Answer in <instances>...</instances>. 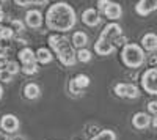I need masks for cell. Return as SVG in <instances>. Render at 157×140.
Returning a JSON list of instances; mask_svg holds the SVG:
<instances>
[{"instance_id":"1","label":"cell","mask_w":157,"mask_h":140,"mask_svg":"<svg viewBox=\"0 0 157 140\" xmlns=\"http://www.w3.org/2000/svg\"><path fill=\"white\" fill-rule=\"evenodd\" d=\"M77 22V16H75V11L74 8L66 3V2H55L52 3L47 8L46 13V25L49 30H54V32H69L74 29V25Z\"/></svg>"},{"instance_id":"2","label":"cell","mask_w":157,"mask_h":140,"mask_svg":"<svg viewBox=\"0 0 157 140\" xmlns=\"http://www.w3.org/2000/svg\"><path fill=\"white\" fill-rule=\"evenodd\" d=\"M49 44L52 50L57 54L58 60L64 66H74L77 63V52H74V46L69 43V40L63 35H50Z\"/></svg>"},{"instance_id":"3","label":"cell","mask_w":157,"mask_h":140,"mask_svg":"<svg viewBox=\"0 0 157 140\" xmlns=\"http://www.w3.org/2000/svg\"><path fill=\"white\" fill-rule=\"evenodd\" d=\"M121 60L127 68H140L145 63L146 57H145V49L141 46L135 44V43H127L123 50H121Z\"/></svg>"},{"instance_id":"4","label":"cell","mask_w":157,"mask_h":140,"mask_svg":"<svg viewBox=\"0 0 157 140\" xmlns=\"http://www.w3.org/2000/svg\"><path fill=\"white\" fill-rule=\"evenodd\" d=\"M141 87L146 93L157 96V68H148L141 74Z\"/></svg>"},{"instance_id":"5","label":"cell","mask_w":157,"mask_h":140,"mask_svg":"<svg viewBox=\"0 0 157 140\" xmlns=\"http://www.w3.org/2000/svg\"><path fill=\"white\" fill-rule=\"evenodd\" d=\"M115 95L120 96V98L135 99V98L140 96V90L134 84H116L115 85Z\"/></svg>"},{"instance_id":"6","label":"cell","mask_w":157,"mask_h":140,"mask_svg":"<svg viewBox=\"0 0 157 140\" xmlns=\"http://www.w3.org/2000/svg\"><path fill=\"white\" fill-rule=\"evenodd\" d=\"M0 128H2V131L6 132V134H13L19 129V120L13 115V113H6V115H3L2 120H0Z\"/></svg>"},{"instance_id":"7","label":"cell","mask_w":157,"mask_h":140,"mask_svg":"<svg viewBox=\"0 0 157 140\" xmlns=\"http://www.w3.org/2000/svg\"><path fill=\"white\" fill-rule=\"evenodd\" d=\"M115 49H116V46H115L110 40H107V38H102V36H99V40H98L96 44H94V52H96L98 55H110V54L115 52Z\"/></svg>"},{"instance_id":"8","label":"cell","mask_w":157,"mask_h":140,"mask_svg":"<svg viewBox=\"0 0 157 140\" xmlns=\"http://www.w3.org/2000/svg\"><path fill=\"white\" fill-rule=\"evenodd\" d=\"M135 11L140 16H148L151 13L157 11V0H138L135 5Z\"/></svg>"},{"instance_id":"9","label":"cell","mask_w":157,"mask_h":140,"mask_svg":"<svg viewBox=\"0 0 157 140\" xmlns=\"http://www.w3.org/2000/svg\"><path fill=\"white\" fill-rule=\"evenodd\" d=\"M82 21L85 25H88V27H96V25L101 24V16L98 10L94 8H86L83 13H82Z\"/></svg>"},{"instance_id":"10","label":"cell","mask_w":157,"mask_h":140,"mask_svg":"<svg viewBox=\"0 0 157 140\" xmlns=\"http://www.w3.org/2000/svg\"><path fill=\"white\" fill-rule=\"evenodd\" d=\"M25 22L32 29H39L43 25V13L39 10H30L25 14Z\"/></svg>"},{"instance_id":"11","label":"cell","mask_w":157,"mask_h":140,"mask_svg":"<svg viewBox=\"0 0 157 140\" xmlns=\"http://www.w3.org/2000/svg\"><path fill=\"white\" fill-rule=\"evenodd\" d=\"M152 123L151 117L145 112H137L135 115L132 117V126L135 129H146L148 126Z\"/></svg>"},{"instance_id":"12","label":"cell","mask_w":157,"mask_h":140,"mask_svg":"<svg viewBox=\"0 0 157 140\" xmlns=\"http://www.w3.org/2000/svg\"><path fill=\"white\" fill-rule=\"evenodd\" d=\"M121 35H123L121 27H120L118 24H115V22H113V24H109L107 27L102 30V33H101L102 38H107V40H110V41H112V40L115 41L116 38H118V36H121Z\"/></svg>"},{"instance_id":"13","label":"cell","mask_w":157,"mask_h":140,"mask_svg":"<svg viewBox=\"0 0 157 140\" xmlns=\"http://www.w3.org/2000/svg\"><path fill=\"white\" fill-rule=\"evenodd\" d=\"M104 14H105L107 19H110V21H116V19H120L123 16V8H121L120 3L110 2L109 6L105 8V11H104Z\"/></svg>"},{"instance_id":"14","label":"cell","mask_w":157,"mask_h":140,"mask_svg":"<svg viewBox=\"0 0 157 140\" xmlns=\"http://www.w3.org/2000/svg\"><path fill=\"white\" fill-rule=\"evenodd\" d=\"M19 60H21V63H22V66L32 65V63H38V60H36V52H33L32 47H24L22 50H19Z\"/></svg>"},{"instance_id":"15","label":"cell","mask_w":157,"mask_h":140,"mask_svg":"<svg viewBox=\"0 0 157 140\" xmlns=\"http://www.w3.org/2000/svg\"><path fill=\"white\" fill-rule=\"evenodd\" d=\"M141 47L148 50V52H154L157 50V35L155 33H146L141 38Z\"/></svg>"},{"instance_id":"16","label":"cell","mask_w":157,"mask_h":140,"mask_svg":"<svg viewBox=\"0 0 157 140\" xmlns=\"http://www.w3.org/2000/svg\"><path fill=\"white\" fill-rule=\"evenodd\" d=\"M71 41H72V46L77 47V49H85L86 44H88V36L85 32H74L72 38H71Z\"/></svg>"},{"instance_id":"17","label":"cell","mask_w":157,"mask_h":140,"mask_svg":"<svg viewBox=\"0 0 157 140\" xmlns=\"http://www.w3.org/2000/svg\"><path fill=\"white\" fill-rule=\"evenodd\" d=\"M39 95H41V88H39L38 84L30 82L24 87V96L27 99H36V98H39Z\"/></svg>"},{"instance_id":"18","label":"cell","mask_w":157,"mask_h":140,"mask_svg":"<svg viewBox=\"0 0 157 140\" xmlns=\"http://www.w3.org/2000/svg\"><path fill=\"white\" fill-rule=\"evenodd\" d=\"M36 60L38 63H43V65H47V63H50L52 60H54V55H52V52L49 49L46 47H39L36 50Z\"/></svg>"},{"instance_id":"19","label":"cell","mask_w":157,"mask_h":140,"mask_svg":"<svg viewBox=\"0 0 157 140\" xmlns=\"http://www.w3.org/2000/svg\"><path fill=\"white\" fill-rule=\"evenodd\" d=\"M91 140H116V134L112 129H104L94 137H91Z\"/></svg>"},{"instance_id":"20","label":"cell","mask_w":157,"mask_h":140,"mask_svg":"<svg viewBox=\"0 0 157 140\" xmlns=\"http://www.w3.org/2000/svg\"><path fill=\"white\" fill-rule=\"evenodd\" d=\"M74 80V84L77 85V88L78 90H83V88H86L88 85H90V77L86 74H78L75 79H72Z\"/></svg>"},{"instance_id":"21","label":"cell","mask_w":157,"mask_h":140,"mask_svg":"<svg viewBox=\"0 0 157 140\" xmlns=\"http://www.w3.org/2000/svg\"><path fill=\"white\" fill-rule=\"evenodd\" d=\"M91 58H93V54H91L88 49H78V52H77V60L78 61L88 63V61H91Z\"/></svg>"},{"instance_id":"22","label":"cell","mask_w":157,"mask_h":140,"mask_svg":"<svg viewBox=\"0 0 157 140\" xmlns=\"http://www.w3.org/2000/svg\"><path fill=\"white\" fill-rule=\"evenodd\" d=\"M13 36H14V32L11 27H0V41H10Z\"/></svg>"},{"instance_id":"23","label":"cell","mask_w":157,"mask_h":140,"mask_svg":"<svg viewBox=\"0 0 157 140\" xmlns=\"http://www.w3.org/2000/svg\"><path fill=\"white\" fill-rule=\"evenodd\" d=\"M38 69H39L38 63H32V65H25V66H22V72H24V74H27V76L36 74Z\"/></svg>"},{"instance_id":"24","label":"cell","mask_w":157,"mask_h":140,"mask_svg":"<svg viewBox=\"0 0 157 140\" xmlns=\"http://www.w3.org/2000/svg\"><path fill=\"white\" fill-rule=\"evenodd\" d=\"M5 69H6L11 76H14V74H17V72H19V69H21V68H19V65H17L16 61H8V63H6V66H5Z\"/></svg>"},{"instance_id":"25","label":"cell","mask_w":157,"mask_h":140,"mask_svg":"<svg viewBox=\"0 0 157 140\" xmlns=\"http://www.w3.org/2000/svg\"><path fill=\"white\" fill-rule=\"evenodd\" d=\"M0 80L5 82V84H10L13 80V76L6 71V69H0Z\"/></svg>"},{"instance_id":"26","label":"cell","mask_w":157,"mask_h":140,"mask_svg":"<svg viewBox=\"0 0 157 140\" xmlns=\"http://www.w3.org/2000/svg\"><path fill=\"white\" fill-rule=\"evenodd\" d=\"M148 110H149V113H152L154 117L157 115V101H151V103L148 104Z\"/></svg>"},{"instance_id":"27","label":"cell","mask_w":157,"mask_h":140,"mask_svg":"<svg viewBox=\"0 0 157 140\" xmlns=\"http://www.w3.org/2000/svg\"><path fill=\"white\" fill-rule=\"evenodd\" d=\"M109 3H110V0H98V8L104 13V11H105V8L109 6Z\"/></svg>"},{"instance_id":"28","label":"cell","mask_w":157,"mask_h":140,"mask_svg":"<svg viewBox=\"0 0 157 140\" xmlns=\"http://www.w3.org/2000/svg\"><path fill=\"white\" fill-rule=\"evenodd\" d=\"M69 91H72L74 95H80L82 93V90H78L77 85L74 84V80H71V84H69Z\"/></svg>"},{"instance_id":"29","label":"cell","mask_w":157,"mask_h":140,"mask_svg":"<svg viewBox=\"0 0 157 140\" xmlns=\"http://www.w3.org/2000/svg\"><path fill=\"white\" fill-rule=\"evenodd\" d=\"M14 3L19 5V6H29L33 3V0H14Z\"/></svg>"},{"instance_id":"30","label":"cell","mask_w":157,"mask_h":140,"mask_svg":"<svg viewBox=\"0 0 157 140\" xmlns=\"http://www.w3.org/2000/svg\"><path fill=\"white\" fill-rule=\"evenodd\" d=\"M6 63H8L6 54H2V52H0V68H2V66H6Z\"/></svg>"},{"instance_id":"31","label":"cell","mask_w":157,"mask_h":140,"mask_svg":"<svg viewBox=\"0 0 157 140\" xmlns=\"http://www.w3.org/2000/svg\"><path fill=\"white\" fill-rule=\"evenodd\" d=\"M13 25H14L17 30H24V24L21 21H13Z\"/></svg>"},{"instance_id":"32","label":"cell","mask_w":157,"mask_h":140,"mask_svg":"<svg viewBox=\"0 0 157 140\" xmlns=\"http://www.w3.org/2000/svg\"><path fill=\"white\" fill-rule=\"evenodd\" d=\"M149 63H151L152 68H157V55H152V57L149 58Z\"/></svg>"},{"instance_id":"33","label":"cell","mask_w":157,"mask_h":140,"mask_svg":"<svg viewBox=\"0 0 157 140\" xmlns=\"http://www.w3.org/2000/svg\"><path fill=\"white\" fill-rule=\"evenodd\" d=\"M49 0H33V3L35 5H47Z\"/></svg>"},{"instance_id":"34","label":"cell","mask_w":157,"mask_h":140,"mask_svg":"<svg viewBox=\"0 0 157 140\" xmlns=\"http://www.w3.org/2000/svg\"><path fill=\"white\" fill-rule=\"evenodd\" d=\"M151 124H152V126H154V128L157 129V115H155V117L152 118V123H151Z\"/></svg>"},{"instance_id":"35","label":"cell","mask_w":157,"mask_h":140,"mask_svg":"<svg viewBox=\"0 0 157 140\" xmlns=\"http://www.w3.org/2000/svg\"><path fill=\"white\" fill-rule=\"evenodd\" d=\"M2 98H3V88H2V85H0V101H2Z\"/></svg>"},{"instance_id":"36","label":"cell","mask_w":157,"mask_h":140,"mask_svg":"<svg viewBox=\"0 0 157 140\" xmlns=\"http://www.w3.org/2000/svg\"><path fill=\"white\" fill-rule=\"evenodd\" d=\"M3 18H5V13H3V11H0V22L3 21Z\"/></svg>"},{"instance_id":"37","label":"cell","mask_w":157,"mask_h":140,"mask_svg":"<svg viewBox=\"0 0 157 140\" xmlns=\"http://www.w3.org/2000/svg\"><path fill=\"white\" fill-rule=\"evenodd\" d=\"M0 11H2V6H0Z\"/></svg>"},{"instance_id":"38","label":"cell","mask_w":157,"mask_h":140,"mask_svg":"<svg viewBox=\"0 0 157 140\" xmlns=\"http://www.w3.org/2000/svg\"><path fill=\"white\" fill-rule=\"evenodd\" d=\"M57 2H61V0H57Z\"/></svg>"}]
</instances>
